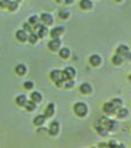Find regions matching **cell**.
Returning <instances> with one entry per match:
<instances>
[{"label": "cell", "mask_w": 131, "mask_h": 148, "mask_svg": "<svg viewBox=\"0 0 131 148\" xmlns=\"http://www.w3.org/2000/svg\"><path fill=\"white\" fill-rule=\"evenodd\" d=\"M129 114H130L129 109H126V108H124V106H122V108L117 109V111H116V113H115L116 118H117V119H121V120L126 119V118L129 117Z\"/></svg>", "instance_id": "9"}, {"label": "cell", "mask_w": 131, "mask_h": 148, "mask_svg": "<svg viewBox=\"0 0 131 148\" xmlns=\"http://www.w3.org/2000/svg\"><path fill=\"white\" fill-rule=\"evenodd\" d=\"M124 60H125V61L131 62V50H130V51H129V53H128V54L124 57Z\"/></svg>", "instance_id": "36"}, {"label": "cell", "mask_w": 131, "mask_h": 148, "mask_svg": "<svg viewBox=\"0 0 131 148\" xmlns=\"http://www.w3.org/2000/svg\"><path fill=\"white\" fill-rule=\"evenodd\" d=\"M74 84H75V82H74L73 79L65 80V82H64V88H65V89H71V88L74 87Z\"/></svg>", "instance_id": "31"}, {"label": "cell", "mask_w": 131, "mask_h": 148, "mask_svg": "<svg viewBox=\"0 0 131 148\" xmlns=\"http://www.w3.org/2000/svg\"><path fill=\"white\" fill-rule=\"evenodd\" d=\"M17 6H19V2L14 1V0H9L8 1V5H7V8L10 10V12H14L17 9Z\"/></svg>", "instance_id": "29"}, {"label": "cell", "mask_w": 131, "mask_h": 148, "mask_svg": "<svg viewBox=\"0 0 131 148\" xmlns=\"http://www.w3.org/2000/svg\"><path fill=\"white\" fill-rule=\"evenodd\" d=\"M128 81L131 83V72H130V73H129V75H128Z\"/></svg>", "instance_id": "40"}, {"label": "cell", "mask_w": 131, "mask_h": 148, "mask_svg": "<svg viewBox=\"0 0 131 148\" xmlns=\"http://www.w3.org/2000/svg\"><path fill=\"white\" fill-rule=\"evenodd\" d=\"M22 28H23V30H24L26 32H31V31H32V25H31V24H29L28 22L23 23Z\"/></svg>", "instance_id": "34"}, {"label": "cell", "mask_w": 131, "mask_h": 148, "mask_svg": "<svg viewBox=\"0 0 131 148\" xmlns=\"http://www.w3.org/2000/svg\"><path fill=\"white\" fill-rule=\"evenodd\" d=\"M94 130H95V132H96L100 136H107V135L109 134V132L104 128V126L101 124V121H100L99 119L94 123Z\"/></svg>", "instance_id": "5"}, {"label": "cell", "mask_w": 131, "mask_h": 148, "mask_svg": "<svg viewBox=\"0 0 131 148\" xmlns=\"http://www.w3.org/2000/svg\"><path fill=\"white\" fill-rule=\"evenodd\" d=\"M61 73H63V79H64V80L74 79V76H75V74H77L75 68H73V67H71V66L66 67L64 71H61Z\"/></svg>", "instance_id": "7"}, {"label": "cell", "mask_w": 131, "mask_h": 148, "mask_svg": "<svg viewBox=\"0 0 131 148\" xmlns=\"http://www.w3.org/2000/svg\"><path fill=\"white\" fill-rule=\"evenodd\" d=\"M114 1H115V2H122L123 0H114Z\"/></svg>", "instance_id": "41"}, {"label": "cell", "mask_w": 131, "mask_h": 148, "mask_svg": "<svg viewBox=\"0 0 131 148\" xmlns=\"http://www.w3.org/2000/svg\"><path fill=\"white\" fill-rule=\"evenodd\" d=\"M37 22H38V16H37V15H31V16L29 17V20H28V23L31 24V25L36 24Z\"/></svg>", "instance_id": "32"}, {"label": "cell", "mask_w": 131, "mask_h": 148, "mask_svg": "<svg viewBox=\"0 0 131 148\" xmlns=\"http://www.w3.org/2000/svg\"><path fill=\"white\" fill-rule=\"evenodd\" d=\"M63 1H64V3H66V5H71V3L74 2V0H63Z\"/></svg>", "instance_id": "39"}, {"label": "cell", "mask_w": 131, "mask_h": 148, "mask_svg": "<svg viewBox=\"0 0 131 148\" xmlns=\"http://www.w3.org/2000/svg\"><path fill=\"white\" fill-rule=\"evenodd\" d=\"M45 120H46V117L44 114H38V116H36L34 118V125L39 127V126H42L45 123Z\"/></svg>", "instance_id": "20"}, {"label": "cell", "mask_w": 131, "mask_h": 148, "mask_svg": "<svg viewBox=\"0 0 131 148\" xmlns=\"http://www.w3.org/2000/svg\"><path fill=\"white\" fill-rule=\"evenodd\" d=\"M65 32V28L59 25V27H56V28H52L51 31H50V36L52 38H59Z\"/></svg>", "instance_id": "12"}, {"label": "cell", "mask_w": 131, "mask_h": 148, "mask_svg": "<svg viewBox=\"0 0 131 148\" xmlns=\"http://www.w3.org/2000/svg\"><path fill=\"white\" fill-rule=\"evenodd\" d=\"M118 146V141L116 139H109L107 141V148H116Z\"/></svg>", "instance_id": "30"}, {"label": "cell", "mask_w": 131, "mask_h": 148, "mask_svg": "<svg viewBox=\"0 0 131 148\" xmlns=\"http://www.w3.org/2000/svg\"><path fill=\"white\" fill-rule=\"evenodd\" d=\"M26 72H27V67H26V65H23V64H19V65H16V67H15V73H16L17 75L22 76V75L26 74Z\"/></svg>", "instance_id": "23"}, {"label": "cell", "mask_w": 131, "mask_h": 148, "mask_svg": "<svg viewBox=\"0 0 131 148\" xmlns=\"http://www.w3.org/2000/svg\"><path fill=\"white\" fill-rule=\"evenodd\" d=\"M129 51H130V47H129L126 44H119V45L116 47L115 53H117V54H119V56H122V57H125V56L129 53Z\"/></svg>", "instance_id": "14"}, {"label": "cell", "mask_w": 131, "mask_h": 148, "mask_svg": "<svg viewBox=\"0 0 131 148\" xmlns=\"http://www.w3.org/2000/svg\"><path fill=\"white\" fill-rule=\"evenodd\" d=\"M70 56H71V51H70L68 47H60L59 49V57L61 59L66 60V59L70 58Z\"/></svg>", "instance_id": "19"}, {"label": "cell", "mask_w": 131, "mask_h": 148, "mask_svg": "<svg viewBox=\"0 0 131 148\" xmlns=\"http://www.w3.org/2000/svg\"><path fill=\"white\" fill-rule=\"evenodd\" d=\"M39 20H41V22H42L45 27L51 25V24L53 23V17H52V15H51L50 13H43V14L41 15Z\"/></svg>", "instance_id": "10"}, {"label": "cell", "mask_w": 131, "mask_h": 148, "mask_svg": "<svg viewBox=\"0 0 131 148\" xmlns=\"http://www.w3.org/2000/svg\"><path fill=\"white\" fill-rule=\"evenodd\" d=\"M54 111H56L54 104H53V103H49V104L46 105L45 110H44V116H45L46 118H50V117H52V116L54 114Z\"/></svg>", "instance_id": "17"}, {"label": "cell", "mask_w": 131, "mask_h": 148, "mask_svg": "<svg viewBox=\"0 0 131 148\" xmlns=\"http://www.w3.org/2000/svg\"><path fill=\"white\" fill-rule=\"evenodd\" d=\"M124 61H125L124 57H122V56H119L117 53H114V56L111 57V64L114 66H121V65H123Z\"/></svg>", "instance_id": "16"}, {"label": "cell", "mask_w": 131, "mask_h": 148, "mask_svg": "<svg viewBox=\"0 0 131 148\" xmlns=\"http://www.w3.org/2000/svg\"><path fill=\"white\" fill-rule=\"evenodd\" d=\"M79 91H80V94H82V95H90V94L93 92V87H92L90 83L83 82V83L80 84Z\"/></svg>", "instance_id": "8"}, {"label": "cell", "mask_w": 131, "mask_h": 148, "mask_svg": "<svg viewBox=\"0 0 131 148\" xmlns=\"http://www.w3.org/2000/svg\"><path fill=\"white\" fill-rule=\"evenodd\" d=\"M99 120L101 121V124L104 126V128L110 133V132H114L116 128H117V121L111 119L110 117H107V116H103L101 118H99Z\"/></svg>", "instance_id": "2"}, {"label": "cell", "mask_w": 131, "mask_h": 148, "mask_svg": "<svg viewBox=\"0 0 131 148\" xmlns=\"http://www.w3.org/2000/svg\"><path fill=\"white\" fill-rule=\"evenodd\" d=\"M102 111H103L104 116H107V117H112V116H115V113H116L117 110H116L115 106L111 104V102L108 101V102H104V103L102 104Z\"/></svg>", "instance_id": "3"}, {"label": "cell", "mask_w": 131, "mask_h": 148, "mask_svg": "<svg viewBox=\"0 0 131 148\" xmlns=\"http://www.w3.org/2000/svg\"><path fill=\"white\" fill-rule=\"evenodd\" d=\"M15 37H16V39H17L19 42H21V43H24V42L28 40V34H27L23 29L17 30V31L15 32Z\"/></svg>", "instance_id": "15"}, {"label": "cell", "mask_w": 131, "mask_h": 148, "mask_svg": "<svg viewBox=\"0 0 131 148\" xmlns=\"http://www.w3.org/2000/svg\"><path fill=\"white\" fill-rule=\"evenodd\" d=\"M23 88H24L26 90H31V89L34 88V82H32V81H26V82L23 83Z\"/></svg>", "instance_id": "33"}, {"label": "cell", "mask_w": 131, "mask_h": 148, "mask_svg": "<svg viewBox=\"0 0 131 148\" xmlns=\"http://www.w3.org/2000/svg\"><path fill=\"white\" fill-rule=\"evenodd\" d=\"M61 1H63V0H57V2H61Z\"/></svg>", "instance_id": "42"}, {"label": "cell", "mask_w": 131, "mask_h": 148, "mask_svg": "<svg viewBox=\"0 0 131 148\" xmlns=\"http://www.w3.org/2000/svg\"><path fill=\"white\" fill-rule=\"evenodd\" d=\"M35 32L37 34L38 38H42V37H44L45 35H48V28H46L45 25H42V27H41L38 30H36Z\"/></svg>", "instance_id": "26"}, {"label": "cell", "mask_w": 131, "mask_h": 148, "mask_svg": "<svg viewBox=\"0 0 131 148\" xmlns=\"http://www.w3.org/2000/svg\"><path fill=\"white\" fill-rule=\"evenodd\" d=\"M116 148H126V146H125V143H123V142H118V146H117Z\"/></svg>", "instance_id": "38"}, {"label": "cell", "mask_w": 131, "mask_h": 148, "mask_svg": "<svg viewBox=\"0 0 131 148\" xmlns=\"http://www.w3.org/2000/svg\"><path fill=\"white\" fill-rule=\"evenodd\" d=\"M73 111H74V113H75L77 117L83 118V117H86L88 114V106L83 102H77L73 105Z\"/></svg>", "instance_id": "1"}, {"label": "cell", "mask_w": 131, "mask_h": 148, "mask_svg": "<svg viewBox=\"0 0 131 148\" xmlns=\"http://www.w3.org/2000/svg\"><path fill=\"white\" fill-rule=\"evenodd\" d=\"M27 96L26 95H19L16 98H15V103L19 105V106H24L26 103H27Z\"/></svg>", "instance_id": "24"}, {"label": "cell", "mask_w": 131, "mask_h": 148, "mask_svg": "<svg viewBox=\"0 0 131 148\" xmlns=\"http://www.w3.org/2000/svg\"><path fill=\"white\" fill-rule=\"evenodd\" d=\"M42 95H41V92H38V91H32L31 92V95H30V101H32L34 103H41L42 102Z\"/></svg>", "instance_id": "21"}, {"label": "cell", "mask_w": 131, "mask_h": 148, "mask_svg": "<svg viewBox=\"0 0 131 148\" xmlns=\"http://www.w3.org/2000/svg\"><path fill=\"white\" fill-rule=\"evenodd\" d=\"M37 40H38V36H37V34H36L35 31L29 32V35H28V42H29L30 44H35Z\"/></svg>", "instance_id": "27"}, {"label": "cell", "mask_w": 131, "mask_h": 148, "mask_svg": "<svg viewBox=\"0 0 131 148\" xmlns=\"http://www.w3.org/2000/svg\"><path fill=\"white\" fill-rule=\"evenodd\" d=\"M24 108H26V110H27L28 112H32V111L36 109V103H34L32 101H27Z\"/></svg>", "instance_id": "28"}, {"label": "cell", "mask_w": 131, "mask_h": 148, "mask_svg": "<svg viewBox=\"0 0 131 148\" xmlns=\"http://www.w3.org/2000/svg\"><path fill=\"white\" fill-rule=\"evenodd\" d=\"M79 6H80V8H81L82 10H89V9L93 8L94 3H93L92 0H80Z\"/></svg>", "instance_id": "18"}, {"label": "cell", "mask_w": 131, "mask_h": 148, "mask_svg": "<svg viewBox=\"0 0 131 148\" xmlns=\"http://www.w3.org/2000/svg\"><path fill=\"white\" fill-rule=\"evenodd\" d=\"M50 79H51L54 83L58 82V81L64 80V79H63V73H61V71H60V69H52V71L50 72Z\"/></svg>", "instance_id": "11"}, {"label": "cell", "mask_w": 131, "mask_h": 148, "mask_svg": "<svg viewBox=\"0 0 131 148\" xmlns=\"http://www.w3.org/2000/svg\"><path fill=\"white\" fill-rule=\"evenodd\" d=\"M97 148H107V142H100L97 145Z\"/></svg>", "instance_id": "37"}, {"label": "cell", "mask_w": 131, "mask_h": 148, "mask_svg": "<svg viewBox=\"0 0 131 148\" xmlns=\"http://www.w3.org/2000/svg\"><path fill=\"white\" fill-rule=\"evenodd\" d=\"M48 133L50 135H52V136H54V135H57L59 133V123L57 120H54V121H52L50 124V126L48 128Z\"/></svg>", "instance_id": "13"}, {"label": "cell", "mask_w": 131, "mask_h": 148, "mask_svg": "<svg viewBox=\"0 0 131 148\" xmlns=\"http://www.w3.org/2000/svg\"><path fill=\"white\" fill-rule=\"evenodd\" d=\"M14 1H16V2H19V1H21V0H14Z\"/></svg>", "instance_id": "43"}, {"label": "cell", "mask_w": 131, "mask_h": 148, "mask_svg": "<svg viewBox=\"0 0 131 148\" xmlns=\"http://www.w3.org/2000/svg\"><path fill=\"white\" fill-rule=\"evenodd\" d=\"M60 46H61V40H60L59 38H52V39L48 43V47H49V50L52 51V52L59 51Z\"/></svg>", "instance_id": "6"}, {"label": "cell", "mask_w": 131, "mask_h": 148, "mask_svg": "<svg viewBox=\"0 0 131 148\" xmlns=\"http://www.w3.org/2000/svg\"><path fill=\"white\" fill-rule=\"evenodd\" d=\"M8 1H9V0H0V7H1V8H5V7H7V5H8Z\"/></svg>", "instance_id": "35"}, {"label": "cell", "mask_w": 131, "mask_h": 148, "mask_svg": "<svg viewBox=\"0 0 131 148\" xmlns=\"http://www.w3.org/2000/svg\"><path fill=\"white\" fill-rule=\"evenodd\" d=\"M110 102H111V104L115 106V109H116V110H117V109H119V108H122V106H123V104H124L123 99H122V98H119V97H114V98H111V99H110Z\"/></svg>", "instance_id": "22"}, {"label": "cell", "mask_w": 131, "mask_h": 148, "mask_svg": "<svg viewBox=\"0 0 131 148\" xmlns=\"http://www.w3.org/2000/svg\"><path fill=\"white\" fill-rule=\"evenodd\" d=\"M58 16L61 20H67L70 17V10L68 9H60L58 12Z\"/></svg>", "instance_id": "25"}, {"label": "cell", "mask_w": 131, "mask_h": 148, "mask_svg": "<svg viewBox=\"0 0 131 148\" xmlns=\"http://www.w3.org/2000/svg\"><path fill=\"white\" fill-rule=\"evenodd\" d=\"M88 62H89V65L92 67H99V66L102 65V57L100 54H97V53H94V54L89 56Z\"/></svg>", "instance_id": "4"}]
</instances>
